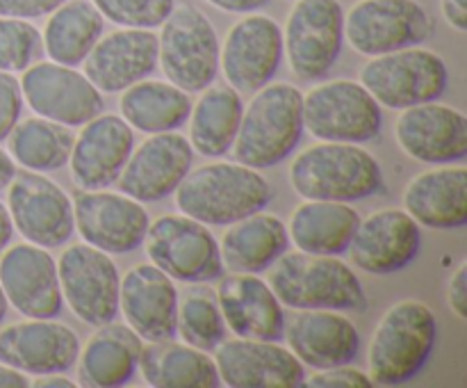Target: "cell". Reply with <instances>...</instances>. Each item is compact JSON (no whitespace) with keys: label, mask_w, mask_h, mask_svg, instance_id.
I'll return each mask as SVG.
<instances>
[{"label":"cell","mask_w":467,"mask_h":388,"mask_svg":"<svg viewBox=\"0 0 467 388\" xmlns=\"http://www.w3.org/2000/svg\"><path fill=\"white\" fill-rule=\"evenodd\" d=\"M176 205L205 226H231L267 208L274 187L260 169L242 163H210L194 169L178 185Z\"/></svg>","instance_id":"cell-1"},{"label":"cell","mask_w":467,"mask_h":388,"mask_svg":"<svg viewBox=\"0 0 467 388\" xmlns=\"http://www.w3.org/2000/svg\"><path fill=\"white\" fill-rule=\"evenodd\" d=\"M290 183L301 199L356 204L383 190V169L360 144L319 142L292 160Z\"/></svg>","instance_id":"cell-2"},{"label":"cell","mask_w":467,"mask_h":388,"mask_svg":"<svg viewBox=\"0 0 467 388\" xmlns=\"http://www.w3.org/2000/svg\"><path fill=\"white\" fill-rule=\"evenodd\" d=\"M269 269V286L285 309L365 310L368 306L358 274L337 256L285 251Z\"/></svg>","instance_id":"cell-3"},{"label":"cell","mask_w":467,"mask_h":388,"mask_svg":"<svg viewBox=\"0 0 467 388\" xmlns=\"http://www.w3.org/2000/svg\"><path fill=\"white\" fill-rule=\"evenodd\" d=\"M438 341L436 313L420 299H401L383 313L369 342V377L377 386H401L418 377Z\"/></svg>","instance_id":"cell-4"},{"label":"cell","mask_w":467,"mask_h":388,"mask_svg":"<svg viewBox=\"0 0 467 388\" xmlns=\"http://www.w3.org/2000/svg\"><path fill=\"white\" fill-rule=\"evenodd\" d=\"M304 94L295 85H265L242 114L233 153L251 169H269L290 158L304 137Z\"/></svg>","instance_id":"cell-5"},{"label":"cell","mask_w":467,"mask_h":388,"mask_svg":"<svg viewBox=\"0 0 467 388\" xmlns=\"http://www.w3.org/2000/svg\"><path fill=\"white\" fill-rule=\"evenodd\" d=\"M219 48L213 21L192 5H176L160 26L158 64L164 78L187 94L213 85L219 73Z\"/></svg>","instance_id":"cell-6"},{"label":"cell","mask_w":467,"mask_h":388,"mask_svg":"<svg viewBox=\"0 0 467 388\" xmlns=\"http://www.w3.org/2000/svg\"><path fill=\"white\" fill-rule=\"evenodd\" d=\"M360 82L381 108L406 110L441 99L450 85V68L433 50L410 46L369 59Z\"/></svg>","instance_id":"cell-7"},{"label":"cell","mask_w":467,"mask_h":388,"mask_svg":"<svg viewBox=\"0 0 467 388\" xmlns=\"http://www.w3.org/2000/svg\"><path fill=\"white\" fill-rule=\"evenodd\" d=\"M345 48L340 0H296L283 30V55L299 80H322Z\"/></svg>","instance_id":"cell-8"},{"label":"cell","mask_w":467,"mask_h":388,"mask_svg":"<svg viewBox=\"0 0 467 388\" xmlns=\"http://www.w3.org/2000/svg\"><path fill=\"white\" fill-rule=\"evenodd\" d=\"M304 128L315 140L365 144L381 135L383 110L363 82H322L304 96Z\"/></svg>","instance_id":"cell-9"},{"label":"cell","mask_w":467,"mask_h":388,"mask_svg":"<svg viewBox=\"0 0 467 388\" xmlns=\"http://www.w3.org/2000/svg\"><path fill=\"white\" fill-rule=\"evenodd\" d=\"M146 254L155 267L181 283L217 281L223 274L222 249L205 224L187 215H162L149 224Z\"/></svg>","instance_id":"cell-10"},{"label":"cell","mask_w":467,"mask_h":388,"mask_svg":"<svg viewBox=\"0 0 467 388\" xmlns=\"http://www.w3.org/2000/svg\"><path fill=\"white\" fill-rule=\"evenodd\" d=\"M433 27V16L418 0H360L345 12V41L365 58L424 44Z\"/></svg>","instance_id":"cell-11"},{"label":"cell","mask_w":467,"mask_h":388,"mask_svg":"<svg viewBox=\"0 0 467 388\" xmlns=\"http://www.w3.org/2000/svg\"><path fill=\"white\" fill-rule=\"evenodd\" d=\"M7 210L14 231L44 249L64 246L76 233L71 196L39 172H16L7 187Z\"/></svg>","instance_id":"cell-12"},{"label":"cell","mask_w":467,"mask_h":388,"mask_svg":"<svg viewBox=\"0 0 467 388\" xmlns=\"http://www.w3.org/2000/svg\"><path fill=\"white\" fill-rule=\"evenodd\" d=\"M57 274L64 301L78 320L89 327L114 322L121 277L109 254L87 242L71 245L59 256Z\"/></svg>","instance_id":"cell-13"},{"label":"cell","mask_w":467,"mask_h":388,"mask_svg":"<svg viewBox=\"0 0 467 388\" xmlns=\"http://www.w3.org/2000/svg\"><path fill=\"white\" fill-rule=\"evenodd\" d=\"M283 64V27L267 14H242L219 48V67L240 94H255Z\"/></svg>","instance_id":"cell-14"},{"label":"cell","mask_w":467,"mask_h":388,"mask_svg":"<svg viewBox=\"0 0 467 388\" xmlns=\"http://www.w3.org/2000/svg\"><path fill=\"white\" fill-rule=\"evenodd\" d=\"M23 100L36 117L67 128H80L105 110L103 94L76 67L36 62L21 76Z\"/></svg>","instance_id":"cell-15"},{"label":"cell","mask_w":467,"mask_h":388,"mask_svg":"<svg viewBox=\"0 0 467 388\" xmlns=\"http://www.w3.org/2000/svg\"><path fill=\"white\" fill-rule=\"evenodd\" d=\"M73 219L82 242L109 256L132 254L144 245L149 213L123 192L80 190L73 196Z\"/></svg>","instance_id":"cell-16"},{"label":"cell","mask_w":467,"mask_h":388,"mask_svg":"<svg viewBox=\"0 0 467 388\" xmlns=\"http://www.w3.org/2000/svg\"><path fill=\"white\" fill-rule=\"evenodd\" d=\"M0 286L9 306L26 318H57L64 309L57 260L32 242L12 245L0 256Z\"/></svg>","instance_id":"cell-17"},{"label":"cell","mask_w":467,"mask_h":388,"mask_svg":"<svg viewBox=\"0 0 467 388\" xmlns=\"http://www.w3.org/2000/svg\"><path fill=\"white\" fill-rule=\"evenodd\" d=\"M192 164L194 149L187 137L178 135L176 131L155 132L132 149L117 183L123 194L140 204H155L178 190Z\"/></svg>","instance_id":"cell-18"},{"label":"cell","mask_w":467,"mask_h":388,"mask_svg":"<svg viewBox=\"0 0 467 388\" xmlns=\"http://www.w3.org/2000/svg\"><path fill=\"white\" fill-rule=\"evenodd\" d=\"M214 365L231 388H296L308 377L304 363L278 341H223L214 350Z\"/></svg>","instance_id":"cell-19"},{"label":"cell","mask_w":467,"mask_h":388,"mask_svg":"<svg viewBox=\"0 0 467 388\" xmlns=\"http://www.w3.org/2000/svg\"><path fill=\"white\" fill-rule=\"evenodd\" d=\"M397 144L418 163L442 167L467 155V117L461 110L431 100L401 110L395 123Z\"/></svg>","instance_id":"cell-20"},{"label":"cell","mask_w":467,"mask_h":388,"mask_svg":"<svg viewBox=\"0 0 467 388\" xmlns=\"http://www.w3.org/2000/svg\"><path fill=\"white\" fill-rule=\"evenodd\" d=\"M420 224L401 208H383L360 219L349 245L351 263L374 277L401 272L420 254Z\"/></svg>","instance_id":"cell-21"},{"label":"cell","mask_w":467,"mask_h":388,"mask_svg":"<svg viewBox=\"0 0 467 388\" xmlns=\"http://www.w3.org/2000/svg\"><path fill=\"white\" fill-rule=\"evenodd\" d=\"M178 299L176 281L153 263L130 267L119 286V309L128 327L146 342L176 338Z\"/></svg>","instance_id":"cell-22"},{"label":"cell","mask_w":467,"mask_h":388,"mask_svg":"<svg viewBox=\"0 0 467 388\" xmlns=\"http://www.w3.org/2000/svg\"><path fill=\"white\" fill-rule=\"evenodd\" d=\"M135 149V131L119 114L100 112L73 140L68 169L80 190H108L119 181Z\"/></svg>","instance_id":"cell-23"},{"label":"cell","mask_w":467,"mask_h":388,"mask_svg":"<svg viewBox=\"0 0 467 388\" xmlns=\"http://www.w3.org/2000/svg\"><path fill=\"white\" fill-rule=\"evenodd\" d=\"M80 354V338L55 318H27V322L0 329V361L26 374L68 372Z\"/></svg>","instance_id":"cell-24"},{"label":"cell","mask_w":467,"mask_h":388,"mask_svg":"<svg viewBox=\"0 0 467 388\" xmlns=\"http://www.w3.org/2000/svg\"><path fill=\"white\" fill-rule=\"evenodd\" d=\"M82 64L100 94H121L158 68V35L144 27L103 32Z\"/></svg>","instance_id":"cell-25"},{"label":"cell","mask_w":467,"mask_h":388,"mask_svg":"<svg viewBox=\"0 0 467 388\" xmlns=\"http://www.w3.org/2000/svg\"><path fill=\"white\" fill-rule=\"evenodd\" d=\"M217 301L226 327L237 338L254 341H283L285 336V310L276 292L258 274L233 272L222 278Z\"/></svg>","instance_id":"cell-26"},{"label":"cell","mask_w":467,"mask_h":388,"mask_svg":"<svg viewBox=\"0 0 467 388\" xmlns=\"http://www.w3.org/2000/svg\"><path fill=\"white\" fill-rule=\"evenodd\" d=\"M285 333L292 354L313 370L349 365L360 354L358 327L342 310H299Z\"/></svg>","instance_id":"cell-27"},{"label":"cell","mask_w":467,"mask_h":388,"mask_svg":"<svg viewBox=\"0 0 467 388\" xmlns=\"http://www.w3.org/2000/svg\"><path fill=\"white\" fill-rule=\"evenodd\" d=\"M404 205L420 226L459 231L467 224V169L442 164L418 173L406 187Z\"/></svg>","instance_id":"cell-28"},{"label":"cell","mask_w":467,"mask_h":388,"mask_svg":"<svg viewBox=\"0 0 467 388\" xmlns=\"http://www.w3.org/2000/svg\"><path fill=\"white\" fill-rule=\"evenodd\" d=\"M141 345V338L128 324L108 322L99 327L78 354V386H126L137 372Z\"/></svg>","instance_id":"cell-29"},{"label":"cell","mask_w":467,"mask_h":388,"mask_svg":"<svg viewBox=\"0 0 467 388\" xmlns=\"http://www.w3.org/2000/svg\"><path fill=\"white\" fill-rule=\"evenodd\" d=\"M219 249L223 267H231L233 272L263 274L290 249V233L276 215L260 210L231 224Z\"/></svg>","instance_id":"cell-30"},{"label":"cell","mask_w":467,"mask_h":388,"mask_svg":"<svg viewBox=\"0 0 467 388\" xmlns=\"http://www.w3.org/2000/svg\"><path fill=\"white\" fill-rule=\"evenodd\" d=\"M360 215L340 201H310L296 205L287 233L290 242L306 254L342 256L351 245Z\"/></svg>","instance_id":"cell-31"},{"label":"cell","mask_w":467,"mask_h":388,"mask_svg":"<svg viewBox=\"0 0 467 388\" xmlns=\"http://www.w3.org/2000/svg\"><path fill=\"white\" fill-rule=\"evenodd\" d=\"M141 377L153 388H217L222 386L214 359L187 342H146L140 351Z\"/></svg>","instance_id":"cell-32"},{"label":"cell","mask_w":467,"mask_h":388,"mask_svg":"<svg viewBox=\"0 0 467 388\" xmlns=\"http://www.w3.org/2000/svg\"><path fill=\"white\" fill-rule=\"evenodd\" d=\"M244 103L231 85H210L190 112V144L203 158H222L235 144Z\"/></svg>","instance_id":"cell-33"},{"label":"cell","mask_w":467,"mask_h":388,"mask_svg":"<svg viewBox=\"0 0 467 388\" xmlns=\"http://www.w3.org/2000/svg\"><path fill=\"white\" fill-rule=\"evenodd\" d=\"M121 117L132 131L155 135L185 126L192 112V99L181 87L164 80H140L121 91Z\"/></svg>","instance_id":"cell-34"},{"label":"cell","mask_w":467,"mask_h":388,"mask_svg":"<svg viewBox=\"0 0 467 388\" xmlns=\"http://www.w3.org/2000/svg\"><path fill=\"white\" fill-rule=\"evenodd\" d=\"M103 32L105 18L91 0H67L48 14L41 41L50 62L80 67Z\"/></svg>","instance_id":"cell-35"},{"label":"cell","mask_w":467,"mask_h":388,"mask_svg":"<svg viewBox=\"0 0 467 388\" xmlns=\"http://www.w3.org/2000/svg\"><path fill=\"white\" fill-rule=\"evenodd\" d=\"M73 140L76 137L62 123H55L44 117H32L18 121L5 142H7V153L12 155L14 163L30 172L48 173L67 167Z\"/></svg>","instance_id":"cell-36"},{"label":"cell","mask_w":467,"mask_h":388,"mask_svg":"<svg viewBox=\"0 0 467 388\" xmlns=\"http://www.w3.org/2000/svg\"><path fill=\"white\" fill-rule=\"evenodd\" d=\"M176 333L182 342L203 351H214L226 341V320L217 295L208 288H187L178 299Z\"/></svg>","instance_id":"cell-37"},{"label":"cell","mask_w":467,"mask_h":388,"mask_svg":"<svg viewBox=\"0 0 467 388\" xmlns=\"http://www.w3.org/2000/svg\"><path fill=\"white\" fill-rule=\"evenodd\" d=\"M44 53L39 27L26 18L0 16V71L23 73Z\"/></svg>","instance_id":"cell-38"},{"label":"cell","mask_w":467,"mask_h":388,"mask_svg":"<svg viewBox=\"0 0 467 388\" xmlns=\"http://www.w3.org/2000/svg\"><path fill=\"white\" fill-rule=\"evenodd\" d=\"M91 5L114 26L153 30L167 21L176 0H91Z\"/></svg>","instance_id":"cell-39"},{"label":"cell","mask_w":467,"mask_h":388,"mask_svg":"<svg viewBox=\"0 0 467 388\" xmlns=\"http://www.w3.org/2000/svg\"><path fill=\"white\" fill-rule=\"evenodd\" d=\"M23 105L26 100L18 78L14 73L0 71V142L7 140L14 126L21 121Z\"/></svg>","instance_id":"cell-40"},{"label":"cell","mask_w":467,"mask_h":388,"mask_svg":"<svg viewBox=\"0 0 467 388\" xmlns=\"http://www.w3.org/2000/svg\"><path fill=\"white\" fill-rule=\"evenodd\" d=\"M304 386L308 388H340V386H349V388H372L374 382L368 372L358 368H351L349 365H337V368H328V370H317L315 374L306 377Z\"/></svg>","instance_id":"cell-41"},{"label":"cell","mask_w":467,"mask_h":388,"mask_svg":"<svg viewBox=\"0 0 467 388\" xmlns=\"http://www.w3.org/2000/svg\"><path fill=\"white\" fill-rule=\"evenodd\" d=\"M62 3L67 0H0V16L35 21V18L48 16Z\"/></svg>","instance_id":"cell-42"},{"label":"cell","mask_w":467,"mask_h":388,"mask_svg":"<svg viewBox=\"0 0 467 388\" xmlns=\"http://www.w3.org/2000/svg\"><path fill=\"white\" fill-rule=\"evenodd\" d=\"M447 304L454 310V315L459 320H467V263L459 265L454 269L450 278V286H447Z\"/></svg>","instance_id":"cell-43"},{"label":"cell","mask_w":467,"mask_h":388,"mask_svg":"<svg viewBox=\"0 0 467 388\" xmlns=\"http://www.w3.org/2000/svg\"><path fill=\"white\" fill-rule=\"evenodd\" d=\"M441 9L445 21L456 32L467 30V0H441Z\"/></svg>","instance_id":"cell-44"},{"label":"cell","mask_w":467,"mask_h":388,"mask_svg":"<svg viewBox=\"0 0 467 388\" xmlns=\"http://www.w3.org/2000/svg\"><path fill=\"white\" fill-rule=\"evenodd\" d=\"M205 3H210L213 7L222 9V12H228V14H251L267 7L269 0H205Z\"/></svg>","instance_id":"cell-45"},{"label":"cell","mask_w":467,"mask_h":388,"mask_svg":"<svg viewBox=\"0 0 467 388\" xmlns=\"http://www.w3.org/2000/svg\"><path fill=\"white\" fill-rule=\"evenodd\" d=\"M30 386V379L26 372L12 368V365L3 363L0 361V388H27Z\"/></svg>","instance_id":"cell-46"},{"label":"cell","mask_w":467,"mask_h":388,"mask_svg":"<svg viewBox=\"0 0 467 388\" xmlns=\"http://www.w3.org/2000/svg\"><path fill=\"white\" fill-rule=\"evenodd\" d=\"M35 388H76L78 382L67 377V372H53V374H39L35 382H30Z\"/></svg>","instance_id":"cell-47"},{"label":"cell","mask_w":467,"mask_h":388,"mask_svg":"<svg viewBox=\"0 0 467 388\" xmlns=\"http://www.w3.org/2000/svg\"><path fill=\"white\" fill-rule=\"evenodd\" d=\"M16 163L12 160V155L7 153L5 149H0V192L7 190L9 183L14 181V176H16Z\"/></svg>","instance_id":"cell-48"},{"label":"cell","mask_w":467,"mask_h":388,"mask_svg":"<svg viewBox=\"0 0 467 388\" xmlns=\"http://www.w3.org/2000/svg\"><path fill=\"white\" fill-rule=\"evenodd\" d=\"M12 237H14L12 217H9L7 204H3V201H0V254L7 249L9 242H12Z\"/></svg>","instance_id":"cell-49"},{"label":"cell","mask_w":467,"mask_h":388,"mask_svg":"<svg viewBox=\"0 0 467 388\" xmlns=\"http://www.w3.org/2000/svg\"><path fill=\"white\" fill-rule=\"evenodd\" d=\"M7 310H9V301H7V297H5L3 286H0V322L7 318Z\"/></svg>","instance_id":"cell-50"}]
</instances>
